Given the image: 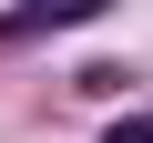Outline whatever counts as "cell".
Listing matches in <instances>:
<instances>
[{
	"label": "cell",
	"instance_id": "2",
	"mask_svg": "<svg viewBox=\"0 0 153 143\" xmlns=\"http://www.w3.org/2000/svg\"><path fill=\"white\" fill-rule=\"evenodd\" d=\"M102 143H153V112H143V123H112Z\"/></svg>",
	"mask_w": 153,
	"mask_h": 143
},
{
	"label": "cell",
	"instance_id": "1",
	"mask_svg": "<svg viewBox=\"0 0 153 143\" xmlns=\"http://www.w3.org/2000/svg\"><path fill=\"white\" fill-rule=\"evenodd\" d=\"M112 0H10L0 10V41H41V31H82V21H102Z\"/></svg>",
	"mask_w": 153,
	"mask_h": 143
}]
</instances>
